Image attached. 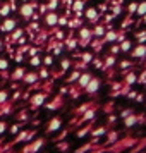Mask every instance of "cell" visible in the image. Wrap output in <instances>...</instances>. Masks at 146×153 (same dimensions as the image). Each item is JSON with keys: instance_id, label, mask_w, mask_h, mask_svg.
Wrapping results in <instances>:
<instances>
[{"instance_id": "1", "label": "cell", "mask_w": 146, "mask_h": 153, "mask_svg": "<svg viewBox=\"0 0 146 153\" xmlns=\"http://www.w3.org/2000/svg\"><path fill=\"white\" fill-rule=\"evenodd\" d=\"M136 143H138V139H134V138H125V139H122V141H115L113 146L107 150V153H120L122 150H127V148L134 146Z\"/></svg>"}, {"instance_id": "2", "label": "cell", "mask_w": 146, "mask_h": 153, "mask_svg": "<svg viewBox=\"0 0 146 153\" xmlns=\"http://www.w3.org/2000/svg\"><path fill=\"white\" fill-rule=\"evenodd\" d=\"M45 143H47V139L45 138H38V139H35L33 143H29L28 146H24V148L21 150V153H36L43 145H45Z\"/></svg>"}, {"instance_id": "3", "label": "cell", "mask_w": 146, "mask_h": 153, "mask_svg": "<svg viewBox=\"0 0 146 153\" xmlns=\"http://www.w3.org/2000/svg\"><path fill=\"white\" fill-rule=\"evenodd\" d=\"M96 110H98L96 105H91L88 110H84V112H83L84 115H81V119L77 120V124L81 126V124H84V122H88V120H93V119H95V114H96Z\"/></svg>"}, {"instance_id": "4", "label": "cell", "mask_w": 146, "mask_h": 153, "mask_svg": "<svg viewBox=\"0 0 146 153\" xmlns=\"http://www.w3.org/2000/svg\"><path fill=\"white\" fill-rule=\"evenodd\" d=\"M98 88H100V79H98V77H91V79H90V83L86 84V86H84L83 90L86 91L88 95H93L95 91H98Z\"/></svg>"}, {"instance_id": "5", "label": "cell", "mask_w": 146, "mask_h": 153, "mask_svg": "<svg viewBox=\"0 0 146 153\" xmlns=\"http://www.w3.org/2000/svg\"><path fill=\"white\" fill-rule=\"evenodd\" d=\"M100 146V138H95L91 143H88V145H84V146H81V148H77L74 153H86V152H91L93 148H98Z\"/></svg>"}, {"instance_id": "6", "label": "cell", "mask_w": 146, "mask_h": 153, "mask_svg": "<svg viewBox=\"0 0 146 153\" xmlns=\"http://www.w3.org/2000/svg\"><path fill=\"white\" fill-rule=\"evenodd\" d=\"M35 4H22V7L19 9V12H21V16L24 17V19H28V17H31L33 16V10H35Z\"/></svg>"}, {"instance_id": "7", "label": "cell", "mask_w": 146, "mask_h": 153, "mask_svg": "<svg viewBox=\"0 0 146 153\" xmlns=\"http://www.w3.org/2000/svg\"><path fill=\"white\" fill-rule=\"evenodd\" d=\"M45 98H47V93H36V95L31 97V107H33V110L38 108V107L45 102Z\"/></svg>"}, {"instance_id": "8", "label": "cell", "mask_w": 146, "mask_h": 153, "mask_svg": "<svg viewBox=\"0 0 146 153\" xmlns=\"http://www.w3.org/2000/svg\"><path fill=\"white\" fill-rule=\"evenodd\" d=\"M60 126H62V119L60 117H53L52 120L48 122V126H47V132H55L60 129Z\"/></svg>"}, {"instance_id": "9", "label": "cell", "mask_w": 146, "mask_h": 153, "mask_svg": "<svg viewBox=\"0 0 146 153\" xmlns=\"http://www.w3.org/2000/svg\"><path fill=\"white\" fill-rule=\"evenodd\" d=\"M131 57L132 59H145L146 57V45H138L131 52Z\"/></svg>"}, {"instance_id": "10", "label": "cell", "mask_w": 146, "mask_h": 153, "mask_svg": "<svg viewBox=\"0 0 146 153\" xmlns=\"http://www.w3.org/2000/svg\"><path fill=\"white\" fill-rule=\"evenodd\" d=\"M91 77L93 76H91L90 72H83V74H79V77H77V79H79V81H77V86H79V88H84L86 84L90 83Z\"/></svg>"}, {"instance_id": "11", "label": "cell", "mask_w": 146, "mask_h": 153, "mask_svg": "<svg viewBox=\"0 0 146 153\" xmlns=\"http://www.w3.org/2000/svg\"><path fill=\"white\" fill-rule=\"evenodd\" d=\"M138 120H139V117L136 115V114H134V112H132L131 115H127V117H125V120H124V126L127 127V129H129V127H132L134 124H138Z\"/></svg>"}, {"instance_id": "12", "label": "cell", "mask_w": 146, "mask_h": 153, "mask_svg": "<svg viewBox=\"0 0 146 153\" xmlns=\"http://www.w3.org/2000/svg\"><path fill=\"white\" fill-rule=\"evenodd\" d=\"M16 28V21L14 19H5V22L0 26V29L4 31V33H9V31H12Z\"/></svg>"}, {"instance_id": "13", "label": "cell", "mask_w": 146, "mask_h": 153, "mask_svg": "<svg viewBox=\"0 0 146 153\" xmlns=\"http://www.w3.org/2000/svg\"><path fill=\"white\" fill-rule=\"evenodd\" d=\"M86 17L90 19V22H98V17H100V14H98V10L96 9H88L86 10Z\"/></svg>"}, {"instance_id": "14", "label": "cell", "mask_w": 146, "mask_h": 153, "mask_svg": "<svg viewBox=\"0 0 146 153\" xmlns=\"http://www.w3.org/2000/svg\"><path fill=\"white\" fill-rule=\"evenodd\" d=\"M57 21H59V16L55 12H48V14L45 16V22L48 24V26H55Z\"/></svg>"}, {"instance_id": "15", "label": "cell", "mask_w": 146, "mask_h": 153, "mask_svg": "<svg viewBox=\"0 0 146 153\" xmlns=\"http://www.w3.org/2000/svg\"><path fill=\"white\" fill-rule=\"evenodd\" d=\"M38 79H40V74H38V72H29V74H24V76H22V81H24V83H35Z\"/></svg>"}, {"instance_id": "16", "label": "cell", "mask_w": 146, "mask_h": 153, "mask_svg": "<svg viewBox=\"0 0 146 153\" xmlns=\"http://www.w3.org/2000/svg\"><path fill=\"white\" fill-rule=\"evenodd\" d=\"M91 136L93 138H100V136H103L105 132H108V127H105V126H102V127H96V129H91Z\"/></svg>"}, {"instance_id": "17", "label": "cell", "mask_w": 146, "mask_h": 153, "mask_svg": "<svg viewBox=\"0 0 146 153\" xmlns=\"http://www.w3.org/2000/svg\"><path fill=\"white\" fill-rule=\"evenodd\" d=\"M91 129H93V122H88V124L84 126L83 129H79V131L76 132V136H77V138H84V136H86V134H88Z\"/></svg>"}, {"instance_id": "18", "label": "cell", "mask_w": 146, "mask_h": 153, "mask_svg": "<svg viewBox=\"0 0 146 153\" xmlns=\"http://www.w3.org/2000/svg\"><path fill=\"white\" fill-rule=\"evenodd\" d=\"M83 7H84V0H74V12H76L77 17L81 16V10H83Z\"/></svg>"}, {"instance_id": "19", "label": "cell", "mask_w": 146, "mask_h": 153, "mask_svg": "<svg viewBox=\"0 0 146 153\" xmlns=\"http://www.w3.org/2000/svg\"><path fill=\"white\" fill-rule=\"evenodd\" d=\"M117 139H119V132L117 131H110L108 132V136H107V143H108V145H113Z\"/></svg>"}, {"instance_id": "20", "label": "cell", "mask_w": 146, "mask_h": 153, "mask_svg": "<svg viewBox=\"0 0 146 153\" xmlns=\"http://www.w3.org/2000/svg\"><path fill=\"white\" fill-rule=\"evenodd\" d=\"M24 72H26V71L22 69V67H17V69L14 71V72H12V79H14V81H17V79H22V76H24Z\"/></svg>"}, {"instance_id": "21", "label": "cell", "mask_w": 146, "mask_h": 153, "mask_svg": "<svg viewBox=\"0 0 146 153\" xmlns=\"http://www.w3.org/2000/svg\"><path fill=\"white\" fill-rule=\"evenodd\" d=\"M64 103V100H62V97H57L55 100H53V102H50L48 105H47V107H48V108H59V107H60V105Z\"/></svg>"}, {"instance_id": "22", "label": "cell", "mask_w": 146, "mask_h": 153, "mask_svg": "<svg viewBox=\"0 0 146 153\" xmlns=\"http://www.w3.org/2000/svg\"><path fill=\"white\" fill-rule=\"evenodd\" d=\"M91 29H86V28H83L81 31H79V38L81 40H91Z\"/></svg>"}, {"instance_id": "23", "label": "cell", "mask_w": 146, "mask_h": 153, "mask_svg": "<svg viewBox=\"0 0 146 153\" xmlns=\"http://www.w3.org/2000/svg\"><path fill=\"white\" fill-rule=\"evenodd\" d=\"M113 40H117V31H108L103 35V42H113Z\"/></svg>"}, {"instance_id": "24", "label": "cell", "mask_w": 146, "mask_h": 153, "mask_svg": "<svg viewBox=\"0 0 146 153\" xmlns=\"http://www.w3.org/2000/svg\"><path fill=\"white\" fill-rule=\"evenodd\" d=\"M91 35L96 36V38H100V36H103V35H105V28H103V26H96V28L91 31Z\"/></svg>"}, {"instance_id": "25", "label": "cell", "mask_w": 146, "mask_h": 153, "mask_svg": "<svg viewBox=\"0 0 146 153\" xmlns=\"http://www.w3.org/2000/svg\"><path fill=\"white\" fill-rule=\"evenodd\" d=\"M131 45L132 43L129 42V40H124V42L119 45V48H120V52H129V50H131Z\"/></svg>"}, {"instance_id": "26", "label": "cell", "mask_w": 146, "mask_h": 153, "mask_svg": "<svg viewBox=\"0 0 146 153\" xmlns=\"http://www.w3.org/2000/svg\"><path fill=\"white\" fill-rule=\"evenodd\" d=\"M91 105H95V103H93V102H90V103H86V105H81L79 108H76V110H74V114H76V115H81L84 110H88V108H90Z\"/></svg>"}, {"instance_id": "27", "label": "cell", "mask_w": 146, "mask_h": 153, "mask_svg": "<svg viewBox=\"0 0 146 153\" xmlns=\"http://www.w3.org/2000/svg\"><path fill=\"white\" fill-rule=\"evenodd\" d=\"M136 12H138L139 16H145V14H146V2H141V4H138Z\"/></svg>"}, {"instance_id": "28", "label": "cell", "mask_w": 146, "mask_h": 153, "mask_svg": "<svg viewBox=\"0 0 146 153\" xmlns=\"http://www.w3.org/2000/svg\"><path fill=\"white\" fill-rule=\"evenodd\" d=\"M9 10H10V5H9V2H7L4 7H0V16H2V17H7V16H9Z\"/></svg>"}, {"instance_id": "29", "label": "cell", "mask_w": 146, "mask_h": 153, "mask_svg": "<svg viewBox=\"0 0 146 153\" xmlns=\"http://www.w3.org/2000/svg\"><path fill=\"white\" fill-rule=\"evenodd\" d=\"M7 98H9V93L5 90H2V91H0V105L7 103Z\"/></svg>"}, {"instance_id": "30", "label": "cell", "mask_w": 146, "mask_h": 153, "mask_svg": "<svg viewBox=\"0 0 146 153\" xmlns=\"http://www.w3.org/2000/svg\"><path fill=\"white\" fill-rule=\"evenodd\" d=\"M21 36H22V29H16V31H14V35L10 36V42L14 43L16 40H17V38H21Z\"/></svg>"}, {"instance_id": "31", "label": "cell", "mask_w": 146, "mask_h": 153, "mask_svg": "<svg viewBox=\"0 0 146 153\" xmlns=\"http://www.w3.org/2000/svg\"><path fill=\"white\" fill-rule=\"evenodd\" d=\"M103 40H95V42H93V48L96 50V52H100V50H102V45H103Z\"/></svg>"}, {"instance_id": "32", "label": "cell", "mask_w": 146, "mask_h": 153, "mask_svg": "<svg viewBox=\"0 0 146 153\" xmlns=\"http://www.w3.org/2000/svg\"><path fill=\"white\" fill-rule=\"evenodd\" d=\"M22 126H24V122H19V124H14L12 127H10V132H12V134H16V132H19V131H21V127H22Z\"/></svg>"}, {"instance_id": "33", "label": "cell", "mask_w": 146, "mask_h": 153, "mask_svg": "<svg viewBox=\"0 0 146 153\" xmlns=\"http://www.w3.org/2000/svg\"><path fill=\"white\" fill-rule=\"evenodd\" d=\"M113 62H115V57H113V55L105 57V67H108V65H113Z\"/></svg>"}, {"instance_id": "34", "label": "cell", "mask_w": 146, "mask_h": 153, "mask_svg": "<svg viewBox=\"0 0 146 153\" xmlns=\"http://www.w3.org/2000/svg\"><path fill=\"white\" fill-rule=\"evenodd\" d=\"M79 74H81L79 71H74V72H72V74H70V76L67 77V83H72V81H76L77 77H79Z\"/></svg>"}, {"instance_id": "35", "label": "cell", "mask_w": 146, "mask_h": 153, "mask_svg": "<svg viewBox=\"0 0 146 153\" xmlns=\"http://www.w3.org/2000/svg\"><path fill=\"white\" fill-rule=\"evenodd\" d=\"M29 62H31V65H35V67H36V65H40V64H42V59H40V57H36V55H33Z\"/></svg>"}, {"instance_id": "36", "label": "cell", "mask_w": 146, "mask_h": 153, "mask_svg": "<svg viewBox=\"0 0 146 153\" xmlns=\"http://www.w3.org/2000/svg\"><path fill=\"white\" fill-rule=\"evenodd\" d=\"M7 67H9L7 59H0V71H7Z\"/></svg>"}, {"instance_id": "37", "label": "cell", "mask_w": 146, "mask_h": 153, "mask_svg": "<svg viewBox=\"0 0 146 153\" xmlns=\"http://www.w3.org/2000/svg\"><path fill=\"white\" fill-rule=\"evenodd\" d=\"M57 5H59V0H50V2H48V9H50V10H55Z\"/></svg>"}, {"instance_id": "38", "label": "cell", "mask_w": 146, "mask_h": 153, "mask_svg": "<svg viewBox=\"0 0 146 153\" xmlns=\"http://www.w3.org/2000/svg\"><path fill=\"white\" fill-rule=\"evenodd\" d=\"M132 112H134L132 108H125V110H122V112H120V117H122V119H125L127 115H131Z\"/></svg>"}, {"instance_id": "39", "label": "cell", "mask_w": 146, "mask_h": 153, "mask_svg": "<svg viewBox=\"0 0 146 153\" xmlns=\"http://www.w3.org/2000/svg\"><path fill=\"white\" fill-rule=\"evenodd\" d=\"M81 59H83V62H91V59H93V55H91V53H83V55H81Z\"/></svg>"}, {"instance_id": "40", "label": "cell", "mask_w": 146, "mask_h": 153, "mask_svg": "<svg viewBox=\"0 0 146 153\" xmlns=\"http://www.w3.org/2000/svg\"><path fill=\"white\" fill-rule=\"evenodd\" d=\"M136 9H138V4H136V2H132V4H129V14H132V12H136Z\"/></svg>"}, {"instance_id": "41", "label": "cell", "mask_w": 146, "mask_h": 153, "mask_svg": "<svg viewBox=\"0 0 146 153\" xmlns=\"http://www.w3.org/2000/svg\"><path fill=\"white\" fill-rule=\"evenodd\" d=\"M59 150H60V152H67V150H69V143H60V145H59Z\"/></svg>"}, {"instance_id": "42", "label": "cell", "mask_w": 146, "mask_h": 153, "mask_svg": "<svg viewBox=\"0 0 146 153\" xmlns=\"http://www.w3.org/2000/svg\"><path fill=\"white\" fill-rule=\"evenodd\" d=\"M40 77H48V69H47V67H42V71H40Z\"/></svg>"}, {"instance_id": "43", "label": "cell", "mask_w": 146, "mask_h": 153, "mask_svg": "<svg viewBox=\"0 0 146 153\" xmlns=\"http://www.w3.org/2000/svg\"><path fill=\"white\" fill-rule=\"evenodd\" d=\"M69 65H70V60H69V59H64V60H62V71H65Z\"/></svg>"}, {"instance_id": "44", "label": "cell", "mask_w": 146, "mask_h": 153, "mask_svg": "<svg viewBox=\"0 0 146 153\" xmlns=\"http://www.w3.org/2000/svg\"><path fill=\"white\" fill-rule=\"evenodd\" d=\"M67 48L69 50L76 48V40H69V42H67Z\"/></svg>"}, {"instance_id": "45", "label": "cell", "mask_w": 146, "mask_h": 153, "mask_svg": "<svg viewBox=\"0 0 146 153\" xmlns=\"http://www.w3.org/2000/svg\"><path fill=\"white\" fill-rule=\"evenodd\" d=\"M52 62H53V57H45V65H52Z\"/></svg>"}, {"instance_id": "46", "label": "cell", "mask_w": 146, "mask_h": 153, "mask_svg": "<svg viewBox=\"0 0 146 153\" xmlns=\"http://www.w3.org/2000/svg\"><path fill=\"white\" fill-rule=\"evenodd\" d=\"M57 24H62V26H64V24H67V19H65V17L62 16V17H59V21H57Z\"/></svg>"}, {"instance_id": "47", "label": "cell", "mask_w": 146, "mask_h": 153, "mask_svg": "<svg viewBox=\"0 0 146 153\" xmlns=\"http://www.w3.org/2000/svg\"><path fill=\"white\" fill-rule=\"evenodd\" d=\"M7 129V122H0V134Z\"/></svg>"}, {"instance_id": "48", "label": "cell", "mask_w": 146, "mask_h": 153, "mask_svg": "<svg viewBox=\"0 0 146 153\" xmlns=\"http://www.w3.org/2000/svg\"><path fill=\"white\" fill-rule=\"evenodd\" d=\"M127 97L129 98H136L138 97V93H136V91H127Z\"/></svg>"}, {"instance_id": "49", "label": "cell", "mask_w": 146, "mask_h": 153, "mask_svg": "<svg viewBox=\"0 0 146 153\" xmlns=\"http://www.w3.org/2000/svg\"><path fill=\"white\" fill-rule=\"evenodd\" d=\"M103 152H105L103 148H102V146H98L96 150H93V152H91V153H103Z\"/></svg>"}, {"instance_id": "50", "label": "cell", "mask_w": 146, "mask_h": 153, "mask_svg": "<svg viewBox=\"0 0 146 153\" xmlns=\"http://www.w3.org/2000/svg\"><path fill=\"white\" fill-rule=\"evenodd\" d=\"M117 52H120V48H119V47H112V53H117Z\"/></svg>"}, {"instance_id": "51", "label": "cell", "mask_w": 146, "mask_h": 153, "mask_svg": "<svg viewBox=\"0 0 146 153\" xmlns=\"http://www.w3.org/2000/svg\"><path fill=\"white\" fill-rule=\"evenodd\" d=\"M143 21H145V22H146V14H145V16H143Z\"/></svg>"}, {"instance_id": "52", "label": "cell", "mask_w": 146, "mask_h": 153, "mask_svg": "<svg viewBox=\"0 0 146 153\" xmlns=\"http://www.w3.org/2000/svg\"><path fill=\"white\" fill-rule=\"evenodd\" d=\"M138 153H146V152H138Z\"/></svg>"}, {"instance_id": "53", "label": "cell", "mask_w": 146, "mask_h": 153, "mask_svg": "<svg viewBox=\"0 0 146 153\" xmlns=\"http://www.w3.org/2000/svg\"><path fill=\"white\" fill-rule=\"evenodd\" d=\"M0 48H2V42H0Z\"/></svg>"}, {"instance_id": "54", "label": "cell", "mask_w": 146, "mask_h": 153, "mask_svg": "<svg viewBox=\"0 0 146 153\" xmlns=\"http://www.w3.org/2000/svg\"><path fill=\"white\" fill-rule=\"evenodd\" d=\"M36 153H38V152H36Z\"/></svg>"}]
</instances>
